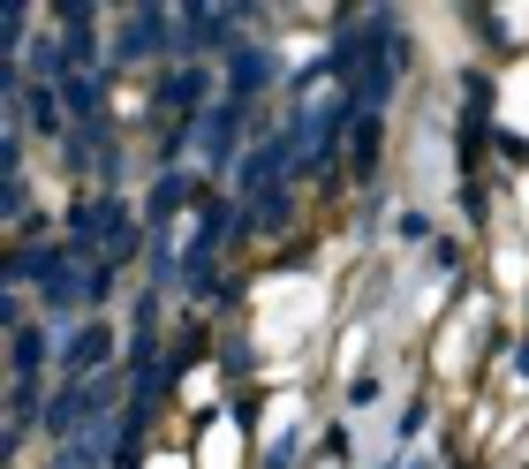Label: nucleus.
Instances as JSON below:
<instances>
[]
</instances>
